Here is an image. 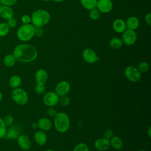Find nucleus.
<instances>
[{
  "mask_svg": "<svg viewBox=\"0 0 151 151\" xmlns=\"http://www.w3.org/2000/svg\"><path fill=\"white\" fill-rule=\"evenodd\" d=\"M12 54L17 61L31 63L37 58L38 51L32 45L23 43L18 44L15 47Z\"/></svg>",
  "mask_w": 151,
  "mask_h": 151,
  "instance_id": "1",
  "label": "nucleus"
},
{
  "mask_svg": "<svg viewBox=\"0 0 151 151\" xmlns=\"http://www.w3.org/2000/svg\"><path fill=\"white\" fill-rule=\"evenodd\" d=\"M31 18V24L35 27H43L49 22L50 14L45 9H39L32 13Z\"/></svg>",
  "mask_w": 151,
  "mask_h": 151,
  "instance_id": "2",
  "label": "nucleus"
},
{
  "mask_svg": "<svg viewBox=\"0 0 151 151\" xmlns=\"http://www.w3.org/2000/svg\"><path fill=\"white\" fill-rule=\"evenodd\" d=\"M54 126L59 133L66 132L70 126V120L67 114L64 112H57L54 117Z\"/></svg>",
  "mask_w": 151,
  "mask_h": 151,
  "instance_id": "3",
  "label": "nucleus"
},
{
  "mask_svg": "<svg viewBox=\"0 0 151 151\" xmlns=\"http://www.w3.org/2000/svg\"><path fill=\"white\" fill-rule=\"evenodd\" d=\"M35 27L32 24H22L17 31V37L22 42L30 41L34 37Z\"/></svg>",
  "mask_w": 151,
  "mask_h": 151,
  "instance_id": "4",
  "label": "nucleus"
},
{
  "mask_svg": "<svg viewBox=\"0 0 151 151\" xmlns=\"http://www.w3.org/2000/svg\"><path fill=\"white\" fill-rule=\"evenodd\" d=\"M11 96L12 100L20 106L26 104L28 101V95L27 92L24 89L20 87L13 89Z\"/></svg>",
  "mask_w": 151,
  "mask_h": 151,
  "instance_id": "5",
  "label": "nucleus"
},
{
  "mask_svg": "<svg viewBox=\"0 0 151 151\" xmlns=\"http://www.w3.org/2000/svg\"><path fill=\"white\" fill-rule=\"evenodd\" d=\"M124 76L126 78L132 83L137 82L142 77V73L137 67L132 65L127 66L124 70Z\"/></svg>",
  "mask_w": 151,
  "mask_h": 151,
  "instance_id": "6",
  "label": "nucleus"
},
{
  "mask_svg": "<svg viewBox=\"0 0 151 151\" xmlns=\"http://www.w3.org/2000/svg\"><path fill=\"white\" fill-rule=\"evenodd\" d=\"M123 43L126 45L130 46L133 45L137 40V34L135 31L126 29L122 35Z\"/></svg>",
  "mask_w": 151,
  "mask_h": 151,
  "instance_id": "7",
  "label": "nucleus"
},
{
  "mask_svg": "<svg viewBox=\"0 0 151 151\" xmlns=\"http://www.w3.org/2000/svg\"><path fill=\"white\" fill-rule=\"evenodd\" d=\"M59 96L55 91H48L45 93L42 97L44 103L48 107H54L58 103Z\"/></svg>",
  "mask_w": 151,
  "mask_h": 151,
  "instance_id": "8",
  "label": "nucleus"
},
{
  "mask_svg": "<svg viewBox=\"0 0 151 151\" xmlns=\"http://www.w3.org/2000/svg\"><path fill=\"white\" fill-rule=\"evenodd\" d=\"M71 90L70 84L65 80L58 82L55 87V93L60 97L67 95Z\"/></svg>",
  "mask_w": 151,
  "mask_h": 151,
  "instance_id": "9",
  "label": "nucleus"
},
{
  "mask_svg": "<svg viewBox=\"0 0 151 151\" xmlns=\"http://www.w3.org/2000/svg\"><path fill=\"white\" fill-rule=\"evenodd\" d=\"M82 57L84 61L88 64H93L99 60V57L96 52L89 48L83 50L82 52Z\"/></svg>",
  "mask_w": 151,
  "mask_h": 151,
  "instance_id": "10",
  "label": "nucleus"
},
{
  "mask_svg": "<svg viewBox=\"0 0 151 151\" xmlns=\"http://www.w3.org/2000/svg\"><path fill=\"white\" fill-rule=\"evenodd\" d=\"M100 13H108L113 8V3L111 0H97L96 7Z\"/></svg>",
  "mask_w": 151,
  "mask_h": 151,
  "instance_id": "11",
  "label": "nucleus"
},
{
  "mask_svg": "<svg viewBox=\"0 0 151 151\" xmlns=\"http://www.w3.org/2000/svg\"><path fill=\"white\" fill-rule=\"evenodd\" d=\"M17 141L19 147L22 150H29V149L31 147V140L27 134H20L19 136L17 137Z\"/></svg>",
  "mask_w": 151,
  "mask_h": 151,
  "instance_id": "12",
  "label": "nucleus"
},
{
  "mask_svg": "<svg viewBox=\"0 0 151 151\" xmlns=\"http://www.w3.org/2000/svg\"><path fill=\"white\" fill-rule=\"evenodd\" d=\"M94 148L99 151H106L110 147V140L104 137L99 138L94 142Z\"/></svg>",
  "mask_w": 151,
  "mask_h": 151,
  "instance_id": "13",
  "label": "nucleus"
},
{
  "mask_svg": "<svg viewBox=\"0 0 151 151\" xmlns=\"http://www.w3.org/2000/svg\"><path fill=\"white\" fill-rule=\"evenodd\" d=\"M6 130L5 138L8 140L17 139L19 135L21 134V128L17 125H12Z\"/></svg>",
  "mask_w": 151,
  "mask_h": 151,
  "instance_id": "14",
  "label": "nucleus"
},
{
  "mask_svg": "<svg viewBox=\"0 0 151 151\" xmlns=\"http://www.w3.org/2000/svg\"><path fill=\"white\" fill-rule=\"evenodd\" d=\"M48 78V73L44 69L40 68L38 70L35 74V80L37 84H45Z\"/></svg>",
  "mask_w": 151,
  "mask_h": 151,
  "instance_id": "15",
  "label": "nucleus"
},
{
  "mask_svg": "<svg viewBox=\"0 0 151 151\" xmlns=\"http://www.w3.org/2000/svg\"><path fill=\"white\" fill-rule=\"evenodd\" d=\"M112 28L117 33H123L127 29V27L124 20L120 18H117L113 22Z\"/></svg>",
  "mask_w": 151,
  "mask_h": 151,
  "instance_id": "16",
  "label": "nucleus"
},
{
  "mask_svg": "<svg viewBox=\"0 0 151 151\" xmlns=\"http://www.w3.org/2000/svg\"><path fill=\"white\" fill-rule=\"evenodd\" d=\"M37 127L42 131H48L52 127V123L51 120L47 117H41L37 122Z\"/></svg>",
  "mask_w": 151,
  "mask_h": 151,
  "instance_id": "17",
  "label": "nucleus"
},
{
  "mask_svg": "<svg viewBox=\"0 0 151 151\" xmlns=\"http://www.w3.org/2000/svg\"><path fill=\"white\" fill-rule=\"evenodd\" d=\"M34 139L36 143L40 146H44L47 142V136L42 130L35 132L34 135Z\"/></svg>",
  "mask_w": 151,
  "mask_h": 151,
  "instance_id": "18",
  "label": "nucleus"
},
{
  "mask_svg": "<svg viewBox=\"0 0 151 151\" xmlns=\"http://www.w3.org/2000/svg\"><path fill=\"white\" fill-rule=\"evenodd\" d=\"M0 17L5 19H8L14 17V11L11 6L0 5Z\"/></svg>",
  "mask_w": 151,
  "mask_h": 151,
  "instance_id": "19",
  "label": "nucleus"
},
{
  "mask_svg": "<svg viewBox=\"0 0 151 151\" xmlns=\"http://www.w3.org/2000/svg\"><path fill=\"white\" fill-rule=\"evenodd\" d=\"M127 29L135 31L137 29L140 25V21L139 19L135 16L129 17L125 21Z\"/></svg>",
  "mask_w": 151,
  "mask_h": 151,
  "instance_id": "20",
  "label": "nucleus"
},
{
  "mask_svg": "<svg viewBox=\"0 0 151 151\" xmlns=\"http://www.w3.org/2000/svg\"><path fill=\"white\" fill-rule=\"evenodd\" d=\"M110 146L114 149L119 150H121L123 147V140L117 136H113L110 140Z\"/></svg>",
  "mask_w": 151,
  "mask_h": 151,
  "instance_id": "21",
  "label": "nucleus"
},
{
  "mask_svg": "<svg viewBox=\"0 0 151 151\" xmlns=\"http://www.w3.org/2000/svg\"><path fill=\"white\" fill-rule=\"evenodd\" d=\"M22 83V79L20 76L17 75H14L11 76L9 80V86L12 88H17L20 87Z\"/></svg>",
  "mask_w": 151,
  "mask_h": 151,
  "instance_id": "22",
  "label": "nucleus"
},
{
  "mask_svg": "<svg viewBox=\"0 0 151 151\" xmlns=\"http://www.w3.org/2000/svg\"><path fill=\"white\" fill-rule=\"evenodd\" d=\"M3 62L5 66L8 67H12L15 65L17 60L12 54H8L4 56Z\"/></svg>",
  "mask_w": 151,
  "mask_h": 151,
  "instance_id": "23",
  "label": "nucleus"
},
{
  "mask_svg": "<svg viewBox=\"0 0 151 151\" xmlns=\"http://www.w3.org/2000/svg\"><path fill=\"white\" fill-rule=\"evenodd\" d=\"M97 0H80L81 6L87 10H91L96 7Z\"/></svg>",
  "mask_w": 151,
  "mask_h": 151,
  "instance_id": "24",
  "label": "nucleus"
},
{
  "mask_svg": "<svg viewBox=\"0 0 151 151\" xmlns=\"http://www.w3.org/2000/svg\"><path fill=\"white\" fill-rule=\"evenodd\" d=\"M123 41L121 38L118 37H113L110 40V46L111 48L117 50L120 48L123 45Z\"/></svg>",
  "mask_w": 151,
  "mask_h": 151,
  "instance_id": "25",
  "label": "nucleus"
},
{
  "mask_svg": "<svg viewBox=\"0 0 151 151\" xmlns=\"http://www.w3.org/2000/svg\"><path fill=\"white\" fill-rule=\"evenodd\" d=\"M9 27L6 22H2L0 23V37H3L7 35L9 31Z\"/></svg>",
  "mask_w": 151,
  "mask_h": 151,
  "instance_id": "26",
  "label": "nucleus"
},
{
  "mask_svg": "<svg viewBox=\"0 0 151 151\" xmlns=\"http://www.w3.org/2000/svg\"><path fill=\"white\" fill-rule=\"evenodd\" d=\"M58 103L63 107H67L70 103V99L67 95L60 96L58 99Z\"/></svg>",
  "mask_w": 151,
  "mask_h": 151,
  "instance_id": "27",
  "label": "nucleus"
},
{
  "mask_svg": "<svg viewBox=\"0 0 151 151\" xmlns=\"http://www.w3.org/2000/svg\"><path fill=\"white\" fill-rule=\"evenodd\" d=\"M89 17L92 20H94V21L97 20L100 17V12L96 8H94L90 10Z\"/></svg>",
  "mask_w": 151,
  "mask_h": 151,
  "instance_id": "28",
  "label": "nucleus"
},
{
  "mask_svg": "<svg viewBox=\"0 0 151 151\" xmlns=\"http://www.w3.org/2000/svg\"><path fill=\"white\" fill-rule=\"evenodd\" d=\"M73 151H89V149L86 143L81 142L77 144Z\"/></svg>",
  "mask_w": 151,
  "mask_h": 151,
  "instance_id": "29",
  "label": "nucleus"
},
{
  "mask_svg": "<svg viewBox=\"0 0 151 151\" xmlns=\"http://www.w3.org/2000/svg\"><path fill=\"white\" fill-rule=\"evenodd\" d=\"M6 126H5L3 119L0 117V139L4 138L6 133Z\"/></svg>",
  "mask_w": 151,
  "mask_h": 151,
  "instance_id": "30",
  "label": "nucleus"
},
{
  "mask_svg": "<svg viewBox=\"0 0 151 151\" xmlns=\"http://www.w3.org/2000/svg\"><path fill=\"white\" fill-rule=\"evenodd\" d=\"M149 68V65L146 61L140 62L137 66V69L141 73H144L147 72Z\"/></svg>",
  "mask_w": 151,
  "mask_h": 151,
  "instance_id": "31",
  "label": "nucleus"
},
{
  "mask_svg": "<svg viewBox=\"0 0 151 151\" xmlns=\"http://www.w3.org/2000/svg\"><path fill=\"white\" fill-rule=\"evenodd\" d=\"M4 122L6 127H9L14 124V118L11 115H6L3 119Z\"/></svg>",
  "mask_w": 151,
  "mask_h": 151,
  "instance_id": "32",
  "label": "nucleus"
},
{
  "mask_svg": "<svg viewBox=\"0 0 151 151\" xmlns=\"http://www.w3.org/2000/svg\"><path fill=\"white\" fill-rule=\"evenodd\" d=\"M34 90L37 94H42L45 91V86L44 84H36L34 87Z\"/></svg>",
  "mask_w": 151,
  "mask_h": 151,
  "instance_id": "33",
  "label": "nucleus"
},
{
  "mask_svg": "<svg viewBox=\"0 0 151 151\" xmlns=\"http://www.w3.org/2000/svg\"><path fill=\"white\" fill-rule=\"evenodd\" d=\"M18 0H0V5L12 6L16 4Z\"/></svg>",
  "mask_w": 151,
  "mask_h": 151,
  "instance_id": "34",
  "label": "nucleus"
},
{
  "mask_svg": "<svg viewBox=\"0 0 151 151\" xmlns=\"http://www.w3.org/2000/svg\"><path fill=\"white\" fill-rule=\"evenodd\" d=\"M7 25L9 27V28H15L17 25V19L13 17L8 19H7L6 22Z\"/></svg>",
  "mask_w": 151,
  "mask_h": 151,
  "instance_id": "35",
  "label": "nucleus"
},
{
  "mask_svg": "<svg viewBox=\"0 0 151 151\" xmlns=\"http://www.w3.org/2000/svg\"><path fill=\"white\" fill-rule=\"evenodd\" d=\"M21 21L22 23V24H31V16L25 14L23 15L21 17Z\"/></svg>",
  "mask_w": 151,
  "mask_h": 151,
  "instance_id": "36",
  "label": "nucleus"
},
{
  "mask_svg": "<svg viewBox=\"0 0 151 151\" xmlns=\"http://www.w3.org/2000/svg\"><path fill=\"white\" fill-rule=\"evenodd\" d=\"M57 113V111L54 107H48V108L47 109V111H46V113L49 117H54Z\"/></svg>",
  "mask_w": 151,
  "mask_h": 151,
  "instance_id": "37",
  "label": "nucleus"
},
{
  "mask_svg": "<svg viewBox=\"0 0 151 151\" xmlns=\"http://www.w3.org/2000/svg\"><path fill=\"white\" fill-rule=\"evenodd\" d=\"M43 34H44V30L42 29V27H35L34 36L40 38L43 35Z\"/></svg>",
  "mask_w": 151,
  "mask_h": 151,
  "instance_id": "38",
  "label": "nucleus"
},
{
  "mask_svg": "<svg viewBox=\"0 0 151 151\" xmlns=\"http://www.w3.org/2000/svg\"><path fill=\"white\" fill-rule=\"evenodd\" d=\"M104 137L110 140L113 136V132L111 129H106L103 133Z\"/></svg>",
  "mask_w": 151,
  "mask_h": 151,
  "instance_id": "39",
  "label": "nucleus"
},
{
  "mask_svg": "<svg viewBox=\"0 0 151 151\" xmlns=\"http://www.w3.org/2000/svg\"><path fill=\"white\" fill-rule=\"evenodd\" d=\"M145 21L147 25H151V13L150 12H148L147 14H146L145 17Z\"/></svg>",
  "mask_w": 151,
  "mask_h": 151,
  "instance_id": "40",
  "label": "nucleus"
},
{
  "mask_svg": "<svg viewBox=\"0 0 151 151\" xmlns=\"http://www.w3.org/2000/svg\"><path fill=\"white\" fill-rule=\"evenodd\" d=\"M147 133L149 137H151V127H149V128L147 129Z\"/></svg>",
  "mask_w": 151,
  "mask_h": 151,
  "instance_id": "41",
  "label": "nucleus"
},
{
  "mask_svg": "<svg viewBox=\"0 0 151 151\" xmlns=\"http://www.w3.org/2000/svg\"><path fill=\"white\" fill-rule=\"evenodd\" d=\"M31 127L33 128V129H36V128L37 127V123H35V122L32 123V124H31Z\"/></svg>",
  "mask_w": 151,
  "mask_h": 151,
  "instance_id": "42",
  "label": "nucleus"
},
{
  "mask_svg": "<svg viewBox=\"0 0 151 151\" xmlns=\"http://www.w3.org/2000/svg\"><path fill=\"white\" fill-rule=\"evenodd\" d=\"M52 1L55 2H63L65 0H52Z\"/></svg>",
  "mask_w": 151,
  "mask_h": 151,
  "instance_id": "43",
  "label": "nucleus"
},
{
  "mask_svg": "<svg viewBox=\"0 0 151 151\" xmlns=\"http://www.w3.org/2000/svg\"><path fill=\"white\" fill-rule=\"evenodd\" d=\"M2 99V93L0 91V102L1 101Z\"/></svg>",
  "mask_w": 151,
  "mask_h": 151,
  "instance_id": "44",
  "label": "nucleus"
},
{
  "mask_svg": "<svg viewBox=\"0 0 151 151\" xmlns=\"http://www.w3.org/2000/svg\"><path fill=\"white\" fill-rule=\"evenodd\" d=\"M45 151H54V150H52V149H47V150H45Z\"/></svg>",
  "mask_w": 151,
  "mask_h": 151,
  "instance_id": "45",
  "label": "nucleus"
},
{
  "mask_svg": "<svg viewBox=\"0 0 151 151\" xmlns=\"http://www.w3.org/2000/svg\"><path fill=\"white\" fill-rule=\"evenodd\" d=\"M43 2H48L50 0H42Z\"/></svg>",
  "mask_w": 151,
  "mask_h": 151,
  "instance_id": "46",
  "label": "nucleus"
},
{
  "mask_svg": "<svg viewBox=\"0 0 151 151\" xmlns=\"http://www.w3.org/2000/svg\"><path fill=\"white\" fill-rule=\"evenodd\" d=\"M137 151H146V150H143V149H141V150H139Z\"/></svg>",
  "mask_w": 151,
  "mask_h": 151,
  "instance_id": "47",
  "label": "nucleus"
},
{
  "mask_svg": "<svg viewBox=\"0 0 151 151\" xmlns=\"http://www.w3.org/2000/svg\"><path fill=\"white\" fill-rule=\"evenodd\" d=\"M22 151H30V150H22Z\"/></svg>",
  "mask_w": 151,
  "mask_h": 151,
  "instance_id": "48",
  "label": "nucleus"
},
{
  "mask_svg": "<svg viewBox=\"0 0 151 151\" xmlns=\"http://www.w3.org/2000/svg\"><path fill=\"white\" fill-rule=\"evenodd\" d=\"M66 1H68V0H66Z\"/></svg>",
  "mask_w": 151,
  "mask_h": 151,
  "instance_id": "49",
  "label": "nucleus"
}]
</instances>
